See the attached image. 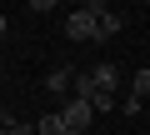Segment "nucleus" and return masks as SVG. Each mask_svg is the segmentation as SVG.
<instances>
[{
  "label": "nucleus",
  "mask_w": 150,
  "mask_h": 135,
  "mask_svg": "<svg viewBox=\"0 0 150 135\" xmlns=\"http://www.w3.org/2000/svg\"><path fill=\"white\" fill-rule=\"evenodd\" d=\"M90 115H95V105H90V100H80V95H70V100L60 105V120H65V130H70V135H85V130H90Z\"/></svg>",
  "instance_id": "f257e3e1"
},
{
  "label": "nucleus",
  "mask_w": 150,
  "mask_h": 135,
  "mask_svg": "<svg viewBox=\"0 0 150 135\" xmlns=\"http://www.w3.org/2000/svg\"><path fill=\"white\" fill-rule=\"evenodd\" d=\"M35 135H70V130H65L60 110H50V115H40V120H35Z\"/></svg>",
  "instance_id": "0eeeda50"
},
{
  "label": "nucleus",
  "mask_w": 150,
  "mask_h": 135,
  "mask_svg": "<svg viewBox=\"0 0 150 135\" xmlns=\"http://www.w3.org/2000/svg\"><path fill=\"white\" fill-rule=\"evenodd\" d=\"M75 95L95 105V95H100V85H95V75H90V70H75Z\"/></svg>",
  "instance_id": "423d86ee"
},
{
  "label": "nucleus",
  "mask_w": 150,
  "mask_h": 135,
  "mask_svg": "<svg viewBox=\"0 0 150 135\" xmlns=\"http://www.w3.org/2000/svg\"><path fill=\"white\" fill-rule=\"evenodd\" d=\"M95 20H100V5H80L65 15V35L70 40H95Z\"/></svg>",
  "instance_id": "f03ea898"
},
{
  "label": "nucleus",
  "mask_w": 150,
  "mask_h": 135,
  "mask_svg": "<svg viewBox=\"0 0 150 135\" xmlns=\"http://www.w3.org/2000/svg\"><path fill=\"white\" fill-rule=\"evenodd\" d=\"M45 90H55V95L75 90V70H65V65H60V70H50V75H45Z\"/></svg>",
  "instance_id": "39448f33"
},
{
  "label": "nucleus",
  "mask_w": 150,
  "mask_h": 135,
  "mask_svg": "<svg viewBox=\"0 0 150 135\" xmlns=\"http://www.w3.org/2000/svg\"><path fill=\"white\" fill-rule=\"evenodd\" d=\"M0 35H5V10H0Z\"/></svg>",
  "instance_id": "9d476101"
},
{
  "label": "nucleus",
  "mask_w": 150,
  "mask_h": 135,
  "mask_svg": "<svg viewBox=\"0 0 150 135\" xmlns=\"http://www.w3.org/2000/svg\"><path fill=\"white\" fill-rule=\"evenodd\" d=\"M0 125H15V120H10V115H5V105H0Z\"/></svg>",
  "instance_id": "1a4fd4ad"
},
{
  "label": "nucleus",
  "mask_w": 150,
  "mask_h": 135,
  "mask_svg": "<svg viewBox=\"0 0 150 135\" xmlns=\"http://www.w3.org/2000/svg\"><path fill=\"white\" fill-rule=\"evenodd\" d=\"M90 75H95V85H100V95H115V85H120V70H115L110 60H105V65H95Z\"/></svg>",
  "instance_id": "20e7f679"
},
{
  "label": "nucleus",
  "mask_w": 150,
  "mask_h": 135,
  "mask_svg": "<svg viewBox=\"0 0 150 135\" xmlns=\"http://www.w3.org/2000/svg\"><path fill=\"white\" fill-rule=\"evenodd\" d=\"M120 25H125V15H115V10H105V5H100V20H95V40H115V35H120Z\"/></svg>",
  "instance_id": "7ed1b4c3"
},
{
  "label": "nucleus",
  "mask_w": 150,
  "mask_h": 135,
  "mask_svg": "<svg viewBox=\"0 0 150 135\" xmlns=\"http://www.w3.org/2000/svg\"><path fill=\"white\" fill-rule=\"evenodd\" d=\"M130 95H140V100L150 95V70H135V80H130Z\"/></svg>",
  "instance_id": "6e6552de"
}]
</instances>
